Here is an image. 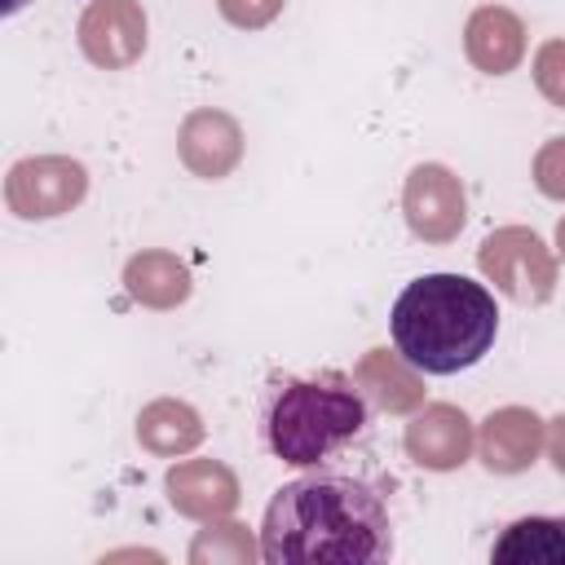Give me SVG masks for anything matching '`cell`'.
<instances>
[{"label":"cell","instance_id":"1","mask_svg":"<svg viewBox=\"0 0 565 565\" xmlns=\"http://www.w3.org/2000/svg\"><path fill=\"white\" fill-rule=\"evenodd\" d=\"M260 556L269 565H380L393 556L388 503L366 477L318 463L274 490L260 521Z\"/></svg>","mask_w":565,"mask_h":565},{"label":"cell","instance_id":"2","mask_svg":"<svg viewBox=\"0 0 565 565\" xmlns=\"http://www.w3.org/2000/svg\"><path fill=\"white\" fill-rule=\"evenodd\" d=\"M393 349L424 375H455L477 366L494 335L499 309L486 282L463 274H419L388 309Z\"/></svg>","mask_w":565,"mask_h":565},{"label":"cell","instance_id":"3","mask_svg":"<svg viewBox=\"0 0 565 565\" xmlns=\"http://www.w3.org/2000/svg\"><path fill=\"white\" fill-rule=\"evenodd\" d=\"M371 419V402L349 375L322 371V375H296L278 380L265 393L260 406V433L269 455L296 468H318L340 446L362 437Z\"/></svg>","mask_w":565,"mask_h":565},{"label":"cell","instance_id":"4","mask_svg":"<svg viewBox=\"0 0 565 565\" xmlns=\"http://www.w3.org/2000/svg\"><path fill=\"white\" fill-rule=\"evenodd\" d=\"M477 265L486 282H494L512 305H547L556 291V256L525 225H503L486 234Z\"/></svg>","mask_w":565,"mask_h":565},{"label":"cell","instance_id":"5","mask_svg":"<svg viewBox=\"0 0 565 565\" xmlns=\"http://www.w3.org/2000/svg\"><path fill=\"white\" fill-rule=\"evenodd\" d=\"M88 194V168L71 154L18 159L4 177V203L18 221H53L79 207Z\"/></svg>","mask_w":565,"mask_h":565},{"label":"cell","instance_id":"6","mask_svg":"<svg viewBox=\"0 0 565 565\" xmlns=\"http://www.w3.org/2000/svg\"><path fill=\"white\" fill-rule=\"evenodd\" d=\"M402 216L415 238L424 243H450L459 238L468 221V194L463 181L446 163H415L402 185Z\"/></svg>","mask_w":565,"mask_h":565},{"label":"cell","instance_id":"7","mask_svg":"<svg viewBox=\"0 0 565 565\" xmlns=\"http://www.w3.org/2000/svg\"><path fill=\"white\" fill-rule=\"evenodd\" d=\"M79 53L102 71H128L146 53V13L137 0H93L75 26Z\"/></svg>","mask_w":565,"mask_h":565},{"label":"cell","instance_id":"8","mask_svg":"<svg viewBox=\"0 0 565 565\" xmlns=\"http://www.w3.org/2000/svg\"><path fill=\"white\" fill-rule=\"evenodd\" d=\"M402 446H406V459L428 468V472H450V468H463L477 437H472V419L450 406V402H433V406H419L415 419L406 424L402 433Z\"/></svg>","mask_w":565,"mask_h":565},{"label":"cell","instance_id":"9","mask_svg":"<svg viewBox=\"0 0 565 565\" xmlns=\"http://www.w3.org/2000/svg\"><path fill=\"white\" fill-rule=\"evenodd\" d=\"M177 154L181 163L203 177V181H221L238 168L243 159V128L230 110H216V106H199L181 119L177 128Z\"/></svg>","mask_w":565,"mask_h":565},{"label":"cell","instance_id":"10","mask_svg":"<svg viewBox=\"0 0 565 565\" xmlns=\"http://www.w3.org/2000/svg\"><path fill=\"white\" fill-rule=\"evenodd\" d=\"M543 446H547V424L530 406H499L481 419V433H477V455L499 477L525 472Z\"/></svg>","mask_w":565,"mask_h":565},{"label":"cell","instance_id":"11","mask_svg":"<svg viewBox=\"0 0 565 565\" xmlns=\"http://www.w3.org/2000/svg\"><path fill=\"white\" fill-rule=\"evenodd\" d=\"M168 503L190 521H216L238 508V477L221 459H181L163 472Z\"/></svg>","mask_w":565,"mask_h":565},{"label":"cell","instance_id":"12","mask_svg":"<svg viewBox=\"0 0 565 565\" xmlns=\"http://www.w3.org/2000/svg\"><path fill=\"white\" fill-rule=\"evenodd\" d=\"M463 53L481 75H508L525 57V22L503 4H477L463 22Z\"/></svg>","mask_w":565,"mask_h":565},{"label":"cell","instance_id":"13","mask_svg":"<svg viewBox=\"0 0 565 565\" xmlns=\"http://www.w3.org/2000/svg\"><path fill=\"white\" fill-rule=\"evenodd\" d=\"M419 375L424 371H415L402 353H388V349H366L362 362L353 366V384L384 415H411L424 406V380Z\"/></svg>","mask_w":565,"mask_h":565},{"label":"cell","instance_id":"14","mask_svg":"<svg viewBox=\"0 0 565 565\" xmlns=\"http://www.w3.org/2000/svg\"><path fill=\"white\" fill-rule=\"evenodd\" d=\"M124 287L146 309H177L190 296V269L172 252L150 247V252H137L124 265Z\"/></svg>","mask_w":565,"mask_h":565},{"label":"cell","instance_id":"15","mask_svg":"<svg viewBox=\"0 0 565 565\" xmlns=\"http://www.w3.org/2000/svg\"><path fill=\"white\" fill-rule=\"evenodd\" d=\"M494 565H565V516H521L512 521L494 547Z\"/></svg>","mask_w":565,"mask_h":565},{"label":"cell","instance_id":"16","mask_svg":"<svg viewBox=\"0 0 565 565\" xmlns=\"http://www.w3.org/2000/svg\"><path fill=\"white\" fill-rule=\"evenodd\" d=\"M137 441L150 450V455H185L203 441V419L190 402H177V397H159L150 406H141L137 415Z\"/></svg>","mask_w":565,"mask_h":565},{"label":"cell","instance_id":"17","mask_svg":"<svg viewBox=\"0 0 565 565\" xmlns=\"http://www.w3.org/2000/svg\"><path fill=\"white\" fill-rule=\"evenodd\" d=\"M252 556H256V543H252L247 525L221 521V516L207 521L190 543V561L194 565H247Z\"/></svg>","mask_w":565,"mask_h":565},{"label":"cell","instance_id":"18","mask_svg":"<svg viewBox=\"0 0 565 565\" xmlns=\"http://www.w3.org/2000/svg\"><path fill=\"white\" fill-rule=\"evenodd\" d=\"M534 88L556 110H565V35L539 44V53H534Z\"/></svg>","mask_w":565,"mask_h":565},{"label":"cell","instance_id":"19","mask_svg":"<svg viewBox=\"0 0 565 565\" xmlns=\"http://www.w3.org/2000/svg\"><path fill=\"white\" fill-rule=\"evenodd\" d=\"M534 185L539 194L565 203V137H547L534 154Z\"/></svg>","mask_w":565,"mask_h":565},{"label":"cell","instance_id":"20","mask_svg":"<svg viewBox=\"0 0 565 565\" xmlns=\"http://www.w3.org/2000/svg\"><path fill=\"white\" fill-rule=\"evenodd\" d=\"M282 4H287V0H216L221 18H225L230 26H238V31H260V26H269V22L282 13Z\"/></svg>","mask_w":565,"mask_h":565},{"label":"cell","instance_id":"21","mask_svg":"<svg viewBox=\"0 0 565 565\" xmlns=\"http://www.w3.org/2000/svg\"><path fill=\"white\" fill-rule=\"evenodd\" d=\"M547 459H552V468L565 477V415H556V419L547 424Z\"/></svg>","mask_w":565,"mask_h":565},{"label":"cell","instance_id":"22","mask_svg":"<svg viewBox=\"0 0 565 565\" xmlns=\"http://www.w3.org/2000/svg\"><path fill=\"white\" fill-rule=\"evenodd\" d=\"M556 247H561V256H565V216H561V225H556Z\"/></svg>","mask_w":565,"mask_h":565}]
</instances>
